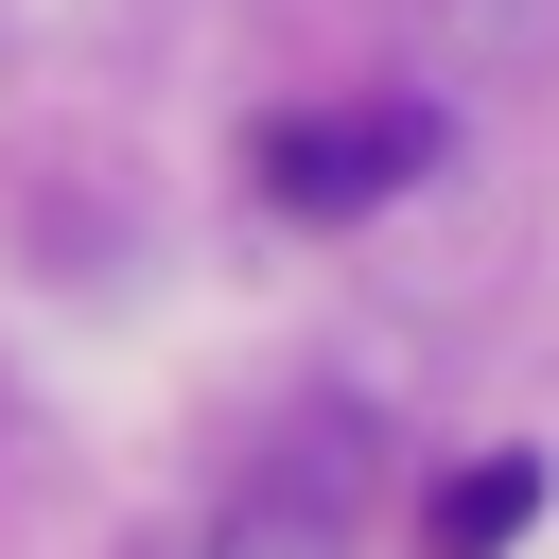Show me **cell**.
I'll return each mask as SVG.
<instances>
[{"mask_svg": "<svg viewBox=\"0 0 559 559\" xmlns=\"http://www.w3.org/2000/svg\"><path fill=\"white\" fill-rule=\"evenodd\" d=\"M419 175H437V122L419 105H297V122H262V192L314 210V227H349V210H384Z\"/></svg>", "mask_w": 559, "mask_h": 559, "instance_id": "1", "label": "cell"}, {"mask_svg": "<svg viewBox=\"0 0 559 559\" xmlns=\"http://www.w3.org/2000/svg\"><path fill=\"white\" fill-rule=\"evenodd\" d=\"M349 472H367V454H349V419H314V437H297V472L262 454V472L175 542V559H349Z\"/></svg>", "mask_w": 559, "mask_h": 559, "instance_id": "2", "label": "cell"}, {"mask_svg": "<svg viewBox=\"0 0 559 559\" xmlns=\"http://www.w3.org/2000/svg\"><path fill=\"white\" fill-rule=\"evenodd\" d=\"M524 524H542V454H472L454 507H437V559H489V542H524Z\"/></svg>", "mask_w": 559, "mask_h": 559, "instance_id": "3", "label": "cell"}]
</instances>
